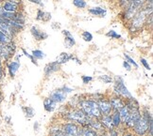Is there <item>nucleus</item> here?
I'll use <instances>...</instances> for the list:
<instances>
[{"instance_id": "1", "label": "nucleus", "mask_w": 153, "mask_h": 136, "mask_svg": "<svg viewBox=\"0 0 153 136\" xmlns=\"http://www.w3.org/2000/svg\"><path fill=\"white\" fill-rule=\"evenodd\" d=\"M152 12V7H148L146 9L139 11L133 17L132 23H131V30H138L139 28L143 26L145 22L148 20L149 14H151Z\"/></svg>"}, {"instance_id": "2", "label": "nucleus", "mask_w": 153, "mask_h": 136, "mask_svg": "<svg viewBox=\"0 0 153 136\" xmlns=\"http://www.w3.org/2000/svg\"><path fill=\"white\" fill-rule=\"evenodd\" d=\"M79 107L82 112H84L89 116L98 117L101 115L98 104L95 102H92V100H83V102H80Z\"/></svg>"}, {"instance_id": "3", "label": "nucleus", "mask_w": 153, "mask_h": 136, "mask_svg": "<svg viewBox=\"0 0 153 136\" xmlns=\"http://www.w3.org/2000/svg\"><path fill=\"white\" fill-rule=\"evenodd\" d=\"M150 119H152L151 116L148 114L145 115V116L141 117L140 119L137 121V123L135 124L134 126V129L135 132H136L137 134L139 135H144L146 132H148L149 129V121Z\"/></svg>"}, {"instance_id": "4", "label": "nucleus", "mask_w": 153, "mask_h": 136, "mask_svg": "<svg viewBox=\"0 0 153 136\" xmlns=\"http://www.w3.org/2000/svg\"><path fill=\"white\" fill-rule=\"evenodd\" d=\"M67 116H68L69 119L76 121L80 124H90V122H91L89 116H87L84 112H82V111L71 112V113L68 114Z\"/></svg>"}, {"instance_id": "5", "label": "nucleus", "mask_w": 153, "mask_h": 136, "mask_svg": "<svg viewBox=\"0 0 153 136\" xmlns=\"http://www.w3.org/2000/svg\"><path fill=\"white\" fill-rule=\"evenodd\" d=\"M114 90L116 93L120 94V95L127 97V98H132L131 97V94L129 93V91L128 90V88L126 87V86L124 85V81H123L122 78L118 77L115 82V85H114Z\"/></svg>"}, {"instance_id": "6", "label": "nucleus", "mask_w": 153, "mask_h": 136, "mask_svg": "<svg viewBox=\"0 0 153 136\" xmlns=\"http://www.w3.org/2000/svg\"><path fill=\"white\" fill-rule=\"evenodd\" d=\"M70 91H71L70 88L63 87V88H62V89H59V90H56V91L53 92L50 96V99L52 100H54L55 102H62L66 99L67 93Z\"/></svg>"}, {"instance_id": "7", "label": "nucleus", "mask_w": 153, "mask_h": 136, "mask_svg": "<svg viewBox=\"0 0 153 136\" xmlns=\"http://www.w3.org/2000/svg\"><path fill=\"white\" fill-rule=\"evenodd\" d=\"M13 47L10 43H1L0 42V58L8 59L13 52Z\"/></svg>"}, {"instance_id": "8", "label": "nucleus", "mask_w": 153, "mask_h": 136, "mask_svg": "<svg viewBox=\"0 0 153 136\" xmlns=\"http://www.w3.org/2000/svg\"><path fill=\"white\" fill-rule=\"evenodd\" d=\"M141 118V115L139 113V111L137 109L132 110V112L128 115V119L126 120V123L128 127H134L135 124L137 123V121Z\"/></svg>"}, {"instance_id": "9", "label": "nucleus", "mask_w": 153, "mask_h": 136, "mask_svg": "<svg viewBox=\"0 0 153 136\" xmlns=\"http://www.w3.org/2000/svg\"><path fill=\"white\" fill-rule=\"evenodd\" d=\"M63 132L69 136H78L79 129L74 124L69 123V124H65L63 126Z\"/></svg>"}, {"instance_id": "10", "label": "nucleus", "mask_w": 153, "mask_h": 136, "mask_svg": "<svg viewBox=\"0 0 153 136\" xmlns=\"http://www.w3.org/2000/svg\"><path fill=\"white\" fill-rule=\"evenodd\" d=\"M62 34L64 35V37H65V39H64V43H65V46L67 48H70V47H72L73 45L76 44V40L74 37L68 30H63Z\"/></svg>"}, {"instance_id": "11", "label": "nucleus", "mask_w": 153, "mask_h": 136, "mask_svg": "<svg viewBox=\"0 0 153 136\" xmlns=\"http://www.w3.org/2000/svg\"><path fill=\"white\" fill-rule=\"evenodd\" d=\"M98 107H99V110H100V113L106 116L110 114V112L111 110V103L109 102H106V100H100V102H98Z\"/></svg>"}, {"instance_id": "12", "label": "nucleus", "mask_w": 153, "mask_h": 136, "mask_svg": "<svg viewBox=\"0 0 153 136\" xmlns=\"http://www.w3.org/2000/svg\"><path fill=\"white\" fill-rule=\"evenodd\" d=\"M60 63H59L58 61H55V62H52V63H49L45 66V72L46 75H49L53 72H57V70L60 69Z\"/></svg>"}, {"instance_id": "13", "label": "nucleus", "mask_w": 153, "mask_h": 136, "mask_svg": "<svg viewBox=\"0 0 153 136\" xmlns=\"http://www.w3.org/2000/svg\"><path fill=\"white\" fill-rule=\"evenodd\" d=\"M30 31H31V34H32V36L36 39L37 40H42V39H45L46 38H48V34L43 32V31H41L39 30V29L37 27H35V26H32L31 29H30Z\"/></svg>"}, {"instance_id": "14", "label": "nucleus", "mask_w": 153, "mask_h": 136, "mask_svg": "<svg viewBox=\"0 0 153 136\" xmlns=\"http://www.w3.org/2000/svg\"><path fill=\"white\" fill-rule=\"evenodd\" d=\"M18 9V5L14 2H6L3 6V10L8 12H15Z\"/></svg>"}, {"instance_id": "15", "label": "nucleus", "mask_w": 153, "mask_h": 136, "mask_svg": "<svg viewBox=\"0 0 153 136\" xmlns=\"http://www.w3.org/2000/svg\"><path fill=\"white\" fill-rule=\"evenodd\" d=\"M56 103L54 100H52L51 99H46L45 100V110L48 112H52L53 110H54L56 108Z\"/></svg>"}, {"instance_id": "16", "label": "nucleus", "mask_w": 153, "mask_h": 136, "mask_svg": "<svg viewBox=\"0 0 153 136\" xmlns=\"http://www.w3.org/2000/svg\"><path fill=\"white\" fill-rule=\"evenodd\" d=\"M90 13H92L93 15H96V16H99V17H104L106 14V10L102 8H99V7H96V8H93L89 10Z\"/></svg>"}, {"instance_id": "17", "label": "nucleus", "mask_w": 153, "mask_h": 136, "mask_svg": "<svg viewBox=\"0 0 153 136\" xmlns=\"http://www.w3.org/2000/svg\"><path fill=\"white\" fill-rule=\"evenodd\" d=\"M73 58H74V56L67 54V53H62V54L59 56L57 61L60 64H62V63H65V62L69 61L70 59H73Z\"/></svg>"}, {"instance_id": "18", "label": "nucleus", "mask_w": 153, "mask_h": 136, "mask_svg": "<svg viewBox=\"0 0 153 136\" xmlns=\"http://www.w3.org/2000/svg\"><path fill=\"white\" fill-rule=\"evenodd\" d=\"M78 136H97V133L91 129H79Z\"/></svg>"}, {"instance_id": "19", "label": "nucleus", "mask_w": 153, "mask_h": 136, "mask_svg": "<svg viewBox=\"0 0 153 136\" xmlns=\"http://www.w3.org/2000/svg\"><path fill=\"white\" fill-rule=\"evenodd\" d=\"M51 19V14L48 12H45L43 10H38L37 13V20L41 21H48Z\"/></svg>"}, {"instance_id": "20", "label": "nucleus", "mask_w": 153, "mask_h": 136, "mask_svg": "<svg viewBox=\"0 0 153 136\" xmlns=\"http://www.w3.org/2000/svg\"><path fill=\"white\" fill-rule=\"evenodd\" d=\"M110 103H111V105L113 106V107L114 108V109H116V110H121L123 107H124V104H123V102H122V100L121 99H113L110 102Z\"/></svg>"}, {"instance_id": "21", "label": "nucleus", "mask_w": 153, "mask_h": 136, "mask_svg": "<svg viewBox=\"0 0 153 136\" xmlns=\"http://www.w3.org/2000/svg\"><path fill=\"white\" fill-rule=\"evenodd\" d=\"M19 67H20V64L18 62H15V61L14 62H11L9 65V72H10V73L11 76H14L15 75V73H16L17 70H18Z\"/></svg>"}, {"instance_id": "22", "label": "nucleus", "mask_w": 153, "mask_h": 136, "mask_svg": "<svg viewBox=\"0 0 153 136\" xmlns=\"http://www.w3.org/2000/svg\"><path fill=\"white\" fill-rule=\"evenodd\" d=\"M119 114H120V118H121V120L122 121H124L126 122V120L128 119V115H129V109L128 107H123L120 112H119Z\"/></svg>"}, {"instance_id": "23", "label": "nucleus", "mask_w": 153, "mask_h": 136, "mask_svg": "<svg viewBox=\"0 0 153 136\" xmlns=\"http://www.w3.org/2000/svg\"><path fill=\"white\" fill-rule=\"evenodd\" d=\"M101 122H102V124H104V125H105L106 127L110 128L111 129H113V126H114V124H113V119H111V117L110 116L107 115L106 116H104V117L102 118Z\"/></svg>"}, {"instance_id": "24", "label": "nucleus", "mask_w": 153, "mask_h": 136, "mask_svg": "<svg viewBox=\"0 0 153 136\" xmlns=\"http://www.w3.org/2000/svg\"><path fill=\"white\" fill-rule=\"evenodd\" d=\"M50 134H51V136H69V135H67L65 132H64L62 129H56V128H53L51 129Z\"/></svg>"}, {"instance_id": "25", "label": "nucleus", "mask_w": 153, "mask_h": 136, "mask_svg": "<svg viewBox=\"0 0 153 136\" xmlns=\"http://www.w3.org/2000/svg\"><path fill=\"white\" fill-rule=\"evenodd\" d=\"M111 119H113V124L114 126H118L120 124V121H121V118H120V114L119 112H117L114 115V116L111 117Z\"/></svg>"}, {"instance_id": "26", "label": "nucleus", "mask_w": 153, "mask_h": 136, "mask_svg": "<svg viewBox=\"0 0 153 136\" xmlns=\"http://www.w3.org/2000/svg\"><path fill=\"white\" fill-rule=\"evenodd\" d=\"M73 4L79 9H83L86 7V2L84 1V0H74Z\"/></svg>"}, {"instance_id": "27", "label": "nucleus", "mask_w": 153, "mask_h": 136, "mask_svg": "<svg viewBox=\"0 0 153 136\" xmlns=\"http://www.w3.org/2000/svg\"><path fill=\"white\" fill-rule=\"evenodd\" d=\"M32 56L34 58H37V59H42L45 57V54L40 50H34L32 52Z\"/></svg>"}, {"instance_id": "28", "label": "nucleus", "mask_w": 153, "mask_h": 136, "mask_svg": "<svg viewBox=\"0 0 153 136\" xmlns=\"http://www.w3.org/2000/svg\"><path fill=\"white\" fill-rule=\"evenodd\" d=\"M0 42L1 43H10V39L8 36H6L2 31H0Z\"/></svg>"}, {"instance_id": "29", "label": "nucleus", "mask_w": 153, "mask_h": 136, "mask_svg": "<svg viewBox=\"0 0 153 136\" xmlns=\"http://www.w3.org/2000/svg\"><path fill=\"white\" fill-rule=\"evenodd\" d=\"M82 39H83L85 41H91L93 39V35L88 32V31H84L82 33Z\"/></svg>"}, {"instance_id": "30", "label": "nucleus", "mask_w": 153, "mask_h": 136, "mask_svg": "<svg viewBox=\"0 0 153 136\" xmlns=\"http://www.w3.org/2000/svg\"><path fill=\"white\" fill-rule=\"evenodd\" d=\"M107 36L111 37V39H121V35H119L118 33H116L114 30H110L107 33Z\"/></svg>"}, {"instance_id": "31", "label": "nucleus", "mask_w": 153, "mask_h": 136, "mask_svg": "<svg viewBox=\"0 0 153 136\" xmlns=\"http://www.w3.org/2000/svg\"><path fill=\"white\" fill-rule=\"evenodd\" d=\"M24 111H25V113L26 115L28 116V117H32L35 114V112L34 110L31 108V107H27V108H24Z\"/></svg>"}, {"instance_id": "32", "label": "nucleus", "mask_w": 153, "mask_h": 136, "mask_svg": "<svg viewBox=\"0 0 153 136\" xmlns=\"http://www.w3.org/2000/svg\"><path fill=\"white\" fill-rule=\"evenodd\" d=\"M125 58H126V61L128 62V63H129V64H131V65H133V66L135 67V68H138V65H137V63L135 62L133 59L129 56H128V55H125Z\"/></svg>"}, {"instance_id": "33", "label": "nucleus", "mask_w": 153, "mask_h": 136, "mask_svg": "<svg viewBox=\"0 0 153 136\" xmlns=\"http://www.w3.org/2000/svg\"><path fill=\"white\" fill-rule=\"evenodd\" d=\"M100 80L103 81L104 83H106V84H110V83H111V76H108V75H101L100 76Z\"/></svg>"}, {"instance_id": "34", "label": "nucleus", "mask_w": 153, "mask_h": 136, "mask_svg": "<svg viewBox=\"0 0 153 136\" xmlns=\"http://www.w3.org/2000/svg\"><path fill=\"white\" fill-rule=\"evenodd\" d=\"M23 53H24V54H25V56H27V57H28L29 59H30V61H31V62H32L33 64L37 65V62L35 61V58H34V57H33V56H32L31 55H29L28 53H27V51H26L25 49H23Z\"/></svg>"}, {"instance_id": "35", "label": "nucleus", "mask_w": 153, "mask_h": 136, "mask_svg": "<svg viewBox=\"0 0 153 136\" xmlns=\"http://www.w3.org/2000/svg\"><path fill=\"white\" fill-rule=\"evenodd\" d=\"M141 63H142L144 65V67L146 69H150V66L149 65V63L146 62V60L145 58H141Z\"/></svg>"}, {"instance_id": "36", "label": "nucleus", "mask_w": 153, "mask_h": 136, "mask_svg": "<svg viewBox=\"0 0 153 136\" xmlns=\"http://www.w3.org/2000/svg\"><path fill=\"white\" fill-rule=\"evenodd\" d=\"M82 81H83L84 84H88V83L92 81V77L91 76H83L82 77Z\"/></svg>"}, {"instance_id": "37", "label": "nucleus", "mask_w": 153, "mask_h": 136, "mask_svg": "<svg viewBox=\"0 0 153 136\" xmlns=\"http://www.w3.org/2000/svg\"><path fill=\"white\" fill-rule=\"evenodd\" d=\"M123 66H124V68L127 69L128 70H131V65H129V63H128L127 61H124V63H123Z\"/></svg>"}, {"instance_id": "38", "label": "nucleus", "mask_w": 153, "mask_h": 136, "mask_svg": "<svg viewBox=\"0 0 153 136\" xmlns=\"http://www.w3.org/2000/svg\"><path fill=\"white\" fill-rule=\"evenodd\" d=\"M28 1H30L31 3H34V4L40 5V6H43V2L41 1V0H28Z\"/></svg>"}, {"instance_id": "39", "label": "nucleus", "mask_w": 153, "mask_h": 136, "mask_svg": "<svg viewBox=\"0 0 153 136\" xmlns=\"http://www.w3.org/2000/svg\"><path fill=\"white\" fill-rule=\"evenodd\" d=\"M111 136H117L116 132H114V129H111Z\"/></svg>"}, {"instance_id": "40", "label": "nucleus", "mask_w": 153, "mask_h": 136, "mask_svg": "<svg viewBox=\"0 0 153 136\" xmlns=\"http://www.w3.org/2000/svg\"><path fill=\"white\" fill-rule=\"evenodd\" d=\"M2 77V67H1V62H0V79Z\"/></svg>"}, {"instance_id": "41", "label": "nucleus", "mask_w": 153, "mask_h": 136, "mask_svg": "<svg viewBox=\"0 0 153 136\" xmlns=\"http://www.w3.org/2000/svg\"><path fill=\"white\" fill-rule=\"evenodd\" d=\"M0 102H1V96H0Z\"/></svg>"}, {"instance_id": "42", "label": "nucleus", "mask_w": 153, "mask_h": 136, "mask_svg": "<svg viewBox=\"0 0 153 136\" xmlns=\"http://www.w3.org/2000/svg\"><path fill=\"white\" fill-rule=\"evenodd\" d=\"M126 136H131V135H126Z\"/></svg>"}]
</instances>
